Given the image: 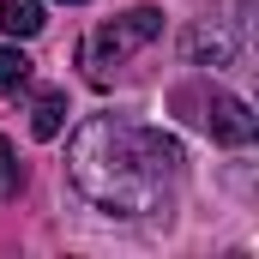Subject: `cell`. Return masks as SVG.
Segmentation results:
<instances>
[{"mask_svg": "<svg viewBox=\"0 0 259 259\" xmlns=\"http://www.w3.org/2000/svg\"><path fill=\"white\" fill-rule=\"evenodd\" d=\"M24 187V169H18V151H12V139H0V199H12Z\"/></svg>", "mask_w": 259, "mask_h": 259, "instance_id": "cell-8", "label": "cell"}, {"mask_svg": "<svg viewBox=\"0 0 259 259\" xmlns=\"http://www.w3.org/2000/svg\"><path fill=\"white\" fill-rule=\"evenodd\" d=\"M181 163H187L181 145L163 127H139V121H121V115H91L66 145L72 187L109 217L163 211Z\"/></svg>", "mask_w": 259, "mask_h": 259, "instance_id": "cell-1", "label": "cell"}, {"mask_svg": "<svg viewBox=\"0 0 259 259\" xmlns=\"http://www.w3.org/2000/svg\"><path fill=\"white\" fill-rule=\"evenodd\" d=\"M175 109H199L193 121L211 133L217 145H247V139H253L247 103L229 97V91H217V84H181V91H175Z\"/></svg>", "mask_w": 259, "mask_h": 259, "instance_id": "cell-3", "label": "cell"}, {"mask_svg": "<svg viewBox=\"0 0 259 259\" xmlns=\"http://www.w3.org/2000/svg\"><path fill=\"white\" fill-rule=\"evenodd\" d=\"M24 78H30V61H24V49L0 42V97H12V91H18Z\"/></svg>", "mask_w": 259, "mask_h": 259, "instance_id": "cell-7", "label": "cell"}, {"mask_svg": "<svg viewBox=\"0 0 259 259\" xmlns=\"http://www.w3.org/2000/svg\"><path fill=\"white\" fill-rule=\"evenodd\" d=\"M66 6H84V0H66Z\"/></svg>", "mask_w": 259, "mask_h": 259, "instance_id": "cell-9", "label": "cell"}, {"mask_svg": "<svg viewBox=\"0 0 259 259\" xmlns=\"http://www.w3.org/2000/svg\"><path fill=\"white\" fill-rule=\"evenodd\" d=\"M0 30L6 36H36L42 30V0H0Z\"/></svg>", "mask_w": 259, "mask_h": 259, "instance_id": "cell-6", "label": "cell"}, {"mask_svg": "<svg viewBox=\"0 0 259 259\" xmlns=\"http://www.w3.org/2000/svg\"><path fill=\"white\" fill-rule=\"evenodd\" d=\"M157 36H163V12H157V6H133V12H121V18H115V24H103V30L84 42L91 84H109V78H115V66L127 61L133 49L157 42Z\"/></svg>", "mask_w": 259, "mask_h": 259, "instance_id": "cell-2", "label": "cell"}, {"mask_svg": "<svg viewBox=\"0 0 259 259\" xmlns=\"http://www.w3.org/2000/svg\"><path fill=\"white\" fill-rule=\"evenodd\" d=\"M61 127H66V91H42L36 109H30V133L36 139H61Z\"/></svg>", "mask_w": 259, "mask_h": 259, "instance_id": "cell-5", "label": "cell"}, {"mask_svg": "<svg viewBox=\"0 0 259 259\" xmlns=\"http://www.w3.org/2000/svg\"><path fill=\"white\" fill-rule=\"evenodd\" d=\"M181 49H187L193 66H229L235 61V36H229L223 24H193V30L181 36Z\"/></svg>", "mask_w": 259, "mask_h": 259, "instance_id": "cell-4", "label": "cell"}]
</instances>
